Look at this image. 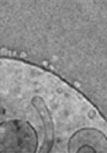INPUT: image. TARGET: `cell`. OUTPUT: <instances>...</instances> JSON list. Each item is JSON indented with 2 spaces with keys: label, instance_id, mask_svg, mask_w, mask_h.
Here are the masks:
<instances>
[{
  "label": "cell",
  "instance_id": "cell-1",
  "mask_svg": "<svg viewBox=\"0 0 107 153\" xmlns=\"http://www.w3.org/2000/svg\"><path fill=\"white\" fill-rule=\"evenodd\" d=\"M38 148V133L28 121L9 120L0 123V153H35Z\"/></svg>",
  "mask_w": 107,
  "mask_h": 153
},
{
  "label": "cell",
  "instance_id": "cell-3",
  "mask_svg": "<svg viewBox=\"0 0 107 153\" xmlns=\"http://www.w3.org/2000/svg\"><path fill=\"white\" fill-rule=\"evenodd\" d=\"M32 104L35 107L38 114L44 123L45 130V139L44 146L42 152H49L54 143V124L51 117L50 112L47 107L43 100L39 97H35L31 101Z\"/></svg>",
  "mask_w": 107,
  "mask_h": 153
},
{
  "label": "cell",
  "instance_id": "cell-2",
  "mask_svg": "<svg viewBox=\"0 0 107 153\" xmlns=\"http://www.w3.org/2000/svg\"><path fill=\"white\" fill-rule=\"evenodd\" d=\"M68 152H106V136L102 131L96 128H83L70 137Z\"/></svg>",
  "mask_w": 107,
  "mask_h": 153
}]
</instances>
